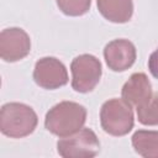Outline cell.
<instances>
[{"instance_id":"cell-1","label":"cell","mask_w":158,"mask_h":158,"mask_svg":"<svg viewBox=\"0 0 158 158\" xmlns=\"http://www.w3.org/2000/svg\"><path fill=\"white\" fill-rule=\"evenodd\" d=\"M86 120V109L74 101H60L48 110L44 117L46 128L58 136L68 137L83 128Z\"/></svg>"},{"instance_id":"cell-2","label":"cell","mask_w":158,"mask_h":158,"mask_svg":"<svg viewBox=\"0 0 158 158\" xmlns=\"http://www.w3.org/2000/svg\"><path fill=\"white\" fill-rule=\"evenodd\" d=\"M38 122L35 110L22 102H7L0 110V131L10 138L31 135Z\"/></svg>"},{"instance_id":"cell-3","label":"cell","mask_w":158,"mask_h":158,"mask_svg":"<svg viewBox=\"0 0 158 158\" xmlns=\"http://www.w3.org/2000/svg\"><path fill=\"white\" fill-rule=\"evenodd\" d=\"M100 123L102 130L111 136H125L135 123L131 105L123 99H110L100 109Z\"/></svg>"},{"instance_id":"cell-4","label":"cell","mask_w":158,"mask_h":158,"mask_svg":"<svg viewBox=\"0 0 158 158\" xmlns=\"http://www.w3.org/2000/svg\"><path fill=\"white\" fill-rule=\"evenodd\" d=\"M57 151L63 158H91L100 151V142L95 132L88 127L62 137L57 142Z\"/></svg>"},{"instance_id":"cell-5","label":"cell","mask_w":158,"mask_h":158,"mask_svg":"<svg viewBox=\"0 0 158 158\" xmlns=\"http://www.w3.org/2000/svg\"><path fill=\"white\" fill-rule=\"evenodd\" d=\"M72 88L78 93L91 91L100 81L102 69L100 60L93 54H80L72 60Z\"/></svg>"},{"instance_id":"cell-6","label":"cell","mask_w":158,"mask_h":158,"mask_svg":"<svg viewBox=\"0 0 158 158\" xmlns=\"http://www.w3.org/2000/svg\"><path fill=\"white\" fill-rule=\"evenodd\" d=\"M33 79L41 88L53 90L68 83V72L59 59L54 57H43L35 64Z\"/></svg>"},{"instance_id":"cell-7","label":"cell","mask_w":158,"mask_h":158,"mask_svg":"<svg viewBox=\"0 0 158 158\" xmlns=\"http://www.w3.org/2000/svg\"><path fill=\"white\" fill-rule=\"evenodd\" d=\"M31 51L30 36L20 27L5 28L0 33V57L5 62H17Z\"/></svg>"},{"instance_id":"cell-8","label":"cell","mask_w":158,"mask_h":158,"mask_svg":"<svg viewBox=\"0 0 158 158\" xmlns=\"http://www.w3.org/2000/svg\"><path fill=\"white\" fill-rule=\"evenodd\" d=\"M104 58L111 70L123 72L133 65L136 60V47L128 40H114L105 46Z\"/></svg>"},{"instance_id":"cell-9","label":"cell","mask_w":158,"mask_h":158,"mask_svg":"<svg viewBox=\"0 0 158 158\" xmlns=\"http://www.w3.org/2000/svg\"><path fill=\"white\" fill-rule=\"evenodd\" d=\"M122 99L136 109L144 105L152 96V85L144 73H133L123 84Z\"/></svg>"},{"instance_id":"cell-10","label":"cell","mask_w":158,"mask_h":158,"mask_svg":"<svg viewBox=\"0 0 158 158\" xmlns=\"http://www.w3.org/2000/svg\"><path fill=\"white\" fill-rule=\"evenodd\" d=\"M99 12L110 22L125 23L133 14L132 0H96Z\"/></svg>"},{"instance_id":"cell-11","label":"cell","mask_w":158,"mask_h":158,"mask_svg":"<svg viewBox=\"0 0 158 158\" xmlns=\"http://www.w3.org/2000/svg\"><path fill=\"white\" fill-rule=\"evenodd\" d=\"M132 146L144 158H158V131L138 130L132 136Z\"/></svg>"},{"instance_id":"cell-12","label":"cell","mask_w":158,"mask_h":158,"mask_svg":"<svg viewBox=\"0 0 158 158\" xmlns=\"http://www.w3.org/2000/svg\"><path fill=\"white\" fill-rule=\"evenodd\" d=\"M137 118L142 125H158V93L153 94L151 99L142 106L137 107Z\"/></svg>"},{"instance_id":"cell-13","label":"cell","mask_w":158,"mask_h":158,"mask_svg":"<svg viewBox=\"0 0 158 158\" xmlns=\"http://www.w3.org/2000/svg\"><path fill=\"white\" fill-rule=\"evenodd\" d=\"M59 10L68 16H81L90 9L91 0H56Z\"/></svg>"},{"instance_id":"cell-14","label":"cell","mask_w":158,"mask_h":158,"mask_svg":"<svg viewBox=\"0 0 158 158\" xmlns=\"http://www.w3.org/2000/svg\"><path fill=\"white\" fill-rule=\"evenodd\" d=\"M148 69L151 74L158 79V48L149 56L148 59Z\"/></svg>"}]
</instances>
